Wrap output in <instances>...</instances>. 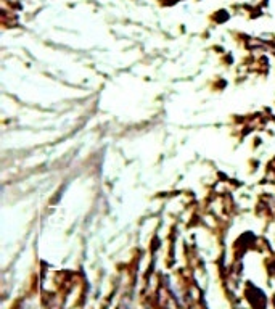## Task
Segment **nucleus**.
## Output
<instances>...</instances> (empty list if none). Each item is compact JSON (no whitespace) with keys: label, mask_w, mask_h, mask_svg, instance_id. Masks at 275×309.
I'll return each mask as SVG.
<instances>
[]
</instances>
